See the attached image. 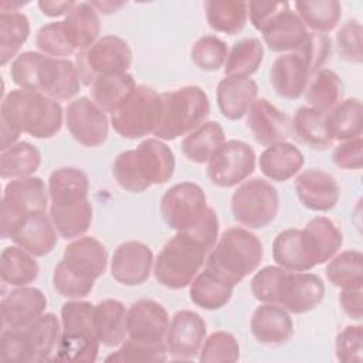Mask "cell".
Instances as JSON below:
<instances>
[{
  "label": "cell",
  "instance_id": "1f68e13d",
  "mask_svg": "<svg viewBox=\"0 0 363 363\" xmlns=\"http://www.w3.org/2000/svg\"><path fill=\"white\" fill-rule=\"evenodd\" d=\"M126 311L116 299H104L94 308V328L98 340L106 347H118L128 339Z\"/></svg>",
  "mask_w": 363,
  "mask_h": 363
},
{
  "label": "cell",
  "instance_id": "ee69618b",
  "mask_svg": "<svg viewBox=\"0 0 363 363\" xmlns=\"http://www.w3.org/2000/svg\"><path fill=\"white\" fill-rule=\"evenodd\" d=\"M28 35L30 20L24 13H0V64L3 67L16 58V54L28 40Z\"/></svg>",
  "mask_w": 363,
  "mask_h": 363
},
{
  "label": "cell",
  "instance_id": "d590c367",
  "mask_svg": "<svg viewBox=\"0 0 363 363\" xmlns=\"http://www.w3.org/2000/svg\"><path fill=\"white\" fill-rule=\"evenodd\" d=\"M189 286L190 301L206 311H216L225 306L230 302L234 289L233 285L206 268L196 275Z\"/></svg>",
  "mask_w": 363,
  "mask_h": 363
},
{
  "label": "cell",
  "instance_id": "6da1fadb",
  "mask_svg": "<svg viewBox=\"0 0 363 363\" xmlns=\"http://www.w3.org/2000/svg\"><path fill=\"white\" fill-rule=\"evenodd\" d=\"M218 240V216L208 207L201 221L187 230L177 231L160 250L155 262L156 281L167 289H183L191 284L206 264L208 252Z\"/></svg>",
  "mask_w": 363,
  "mask_h": 363
},
{
  "label": "cell",
  "instance_id": "680465c9",
  "mask_svg": "<svg viewBox=\"0 0 363 363\" xmlns=\"http://www.w3.org/2000/svg\"><path fill=\"white\" fill-rule=\"evenodd\" d=\"M362 286L342 288L339 294V305L342 311L353 320H360L363 316V302H362Z\"/></svg>",
  "mask_w": 363,
  "mask_h": 363
},
{
  "label": "cell",
  "instance_id": "836d02e7",
  "mask_svg": "<svg viewBox=\"0 0 363 363\" xmlns=\"http://www.w3.org/2000/svg\"><path fill=\"white\" fill-rule=\"evenodd\" d=\"M135 88V79L129 72H116L95 78L91 84V95L105 113H113Z\"/></svg>",
  "mask_w": 363,
  "mask_h": 363
},
{
  "label": "cell",
  "instance_id": "f35d334b",
  "mask_svg": "<svg viewBox=\"0 0 363 363\" xmlns=\"http://www.w3.org/2000/svg\"><path fill=\"white\" fill-rule=\"evenodd\" d=\"M40 274L35 257L20 248L9 245L0 255V277L4 284L11 286H27L33 284Z\"/></svg>",
  "mask_w": 363,
  "mask_h": 363
},
{
  "label": "cell",
  "instance_id": "5bb4252c",
  "mask_svg": "<svg viewBox=\"0 0 363 363\" xmlns=\"http://www.w3.org/2000/svg\"><path fill=\"white\" fill-rule=\"evenodd\" d=\"M159 115L160 94L146 85H136L129 98L111 113V125L122 138L136 140L153 135Z\"/></svg>",
  "mask_w": 363,
  "mask_h": 363
},
{
  "label": "cell",
  "instance_id": "7402d4cb",
  "mask_svg": "<svg viewBox=\"0 0 363 363\" xmlns=\"http://www.w3.org/2000/svg\"><path fill=\"white\" fill-rule=\"evenodd\" d=\"M153 262V252L149 245L140 241H125L113 251L111 275L125 286H136L149 279Z\"/></svg>",
  "mask_w": 363,
  "mask_h": 363
},
{
  "label": "cell",
  "instance_id": "bcb514c9",
  "mask_svg": "<svg viewBox=\"0 0 363 363\" xmlns=\"http://www.w3.org/2000/svg\"><path fill=\"white\" fill-rule=\"evenodd\" d=\"M328 281L337 288L363 286V255L359 250H346L328 261Z\"/></svg>",
  "mask_w": 363,
  "mask_h": 363
},
{
  "label": "cell",
  "instance_id": "816d5d0a",
  "mask_svg": "<svg viewBox=\"0 0 363 363\" xmlns=\"http://www.w3.org/2000/svg\"><path fill=\"white\" fill-rule=\"evenodd\" d=\"M227 54V44L217 35L200 37L190 50L193 64L201 71L207 72H213L224 67Z\"/></svg>",
  "mask_w": 363,
  "mask_h": 363
},
{
  "label": "cell",
  "instance_id": "7dc6e473",
  "mask_svg": "<svg viewBox=\"0 0 363 363\" xmlns=\"http://www.w3.org/2000/svg\"><path fill=\"white\" fill-rule=\"evenodd\" d=\"M272 258L275 264L284 269L294 272L311 271V267L301 251L298 228L284 230L275 237L272 242Z\"/></svg>",
  "mask_w": 363,
  "mask_h": 363
},
{
  "label": "cell",
  "instance_id": "30bf717a",
  "mask_svg": "<svg viewBox=\"0 0 363 363\" xmlns=\"http://www.w3.org/2000/svg\"><path fill=\"white\" fill-rule=\"evenodd\" d=\"M208 113V96L197 85L163 92L160 94L159 122L153 135L163 142L176 140L204 123Z\"/></svg>",
  "mask_w": 363,
  "mask_h": 363
},
{
  "label": "cell",
  "instance_id": "44dd1931",
  "mask_svg": "<svg viewBox=\"0 0 363 363\" xmlns=\"http://www.w3.org/2000/svg\"><path fill=\"white\" fill-rule=\"evenodd\" d=\"M169 313L153 299H139L126 311L128 337L142 343H163L169 329Z\"/></svg>",
  "mask_w": 363,
  "mask_h": 363
},
{
  "label": "cell",
  "instance_id": "8fae6325",
  "mask_svg": "<svg viewBox=\"0 0 363 363\" xmlns=\"http://www.w3.org/2000/svg\"><path fill=\"white\" fill-rule=\"evenodd\" d=\"M91 302L69 299L61 308V335L52 362L92 363L98 357L101 342L94 328Z\"/></svg>",
  "mask_w": 363,
  "mask_h": 363
},
{
  "label": "cell",
  "instance_id": "f1b7e54d",
  "mask_svg": "<svg viewBox=\"0 0 363 363\" xmlns=\"http://www.w3.org/2000/svg\"><path fill=\"white\" fill-rule=\"evenodd\" d=\"M311 72L303 60L295 52L279 55L269 68V81L284 99H298L306 89Z\"/></svg>",
  "mask_w": 363,
  "mask_h": 363
},
{
  "label": "cell",
  "instance_id": "c3c4849f",
  "mask_svg": "<svg viewBox=\"0 0 363 363\" xmlns=\"http://www.w3.org/2000/svg\"><path fill=\"white\" fill-rule=\"evenodd\" d=\"M35 44L43 54L54 58H65L77 52L64 20L43 26L37 31Z\"/></svg>",
  "mask_w": 363,
  "mask_h": 363
},
{
  "label": "cell",
  "instance_id": "8d00e7d4",
  "mask_svg": "<svg viewBox=\"0 0 363 363\" xmlns=\"http://www.w3.org/2000/svg\"><path fill=\"white\" fill-rule=\"evenodd\" d=\"M303 94L308 106L326 115L342 101L343 82L335 71L322 68L309 78Z\"/></svg>",
  "mask_w": 363,
  "mask_h": 363
},
{
  "label": "cell",
  "instance_id": "9a60e30c",
  "mask_svg": "<svg viewBox=\"0 0 363 363\" xmlns=\"http://www.w3.org/2000/svg\"><path fill=\"white\" fill-rule=\"evenodd\" d=\"M132 65V50L118 35H104L89 48L77 54L75 67L84 85L91 86L95 78L108 74L128 72Z\"/></svg>",
  "mask_w": 363,
  "mask_h": 363
},
{
  "label": "cell",
  "instance_id": "7c38bea8",
  "mask_svg": "<svg viewBox=\"0 0 363 363\" xmlns=\"http://www.w3.org/2000/svg\"><path fill=\"white\" fill-rule=\"evenodd\" d=\"M48 187L41 177L28 176L11 179L4 187L0 206V230L4 240H10L18 224L30 214L45 211Z\"/></svg>",
  "mask_w": 363,
  "mask_h": 363
},
{
  "label": "cell",
  "instance_id": "ab89813d",
  "mask_svg": "<svg viewBox=\"0 0 363 363\" xmlns=\"http://www.w3.org/2000/svg\"><path fill=\"white\" fill-rule=\"evenodd\" d=\"M206 18L217 33L238 34L248 20V3L235 0H207L204 1Z\"/></svg>",
  "mask_w": 363,
  "mask_h": 363
},
{
  "label": "cell",
  "instance_id": "52a82bcc",
  "mask_svg": "<svg viewBox=\"0 0 363 363\" xmlns=\"http://www.w3.org/2000/svg\"><path fill=\"white\" fill-rule=\"evenodd\" d=\"M173 150L160 139L147 138L136 149L121 152L112 166L116 183L126 191L142 193L167 183L174 174Z\"/></svg>",
  "mask_w": 363,
  "mask_h": 363
},
{
  "label": "cell",
  "instance_id": "e575fe53",
  "mask_svg": "<svg viewBox=\"0 0 363 363\" xmlns=\"http://www.w3.org/2000/svg\"><path fill=\"white\" fill-rule=\"evenodd\" d=\"M291 133L313 150H326L333 143L326 126L325 113L311 106H299L296 109L291 123Z\"/></svg>",
  "mask_w": 363,
  "mask_h": 363
},
{
  "label": "cell",
  "instance_id": "d6a6232c",
  "mask_svg": "<svg viewBox=\"0 0 363 363\" xmlns=\"http://www.w3.org/2000/svg\"><path fill=\"white\" fill-rule=\"evenodd\" d=\"M224 142L225 133L223 126L216 121H208L186 135L180 143V149L186 159L203 164L213 157Z\"/></svg>",
  "mask_w": 363,
  "mask_h": 363
},
{
  "label": "cell",
  "instance_id": "60d3db41",
  "mask_svg": "<svg viewBox=\"0 0 363 363\" xmlns=\"http://www.w3.org/2000/svg\"><path fill=\"white\" fill-rule=\"evenodd\" d=\"M64 21L77 48V54L89 48L99 38V17L96 10L88 1L75 3Z\"/></svg>",
  "mask_w": 363,
  "mask_h": 363
},
{
  "label": "cell",
  "instance_id": "94428289",
  "mask_svg": "<svg viewBox=\"0 0 363 363\" xmlns=\"http://www.w3.org/2000/svg\"><path fill=\"white\" fill-rule=\"evenodd\" d=\"M91 6L102 13V14H112L116 13L119 9H122L126 3L125 1H111V0H102V1H89Z\"/></svg>",
  "mask_w": 363,
  "mask_h": 363
},
{
  "label": "cell",
  "instance_id": "603a6c76",
  "mask_svg": "<svg viewBox=\"0 0 363 363\" xmlns=\"http://www.w3.org/2000/svg\"><path fill=\"white\" fill-rule=\"evenodd\" d=\"M265 45L274 52H295L298 51L311 31L302 23L296 11L291 10L286 1L259 30Z\"/></svg>",
  "mask_w": 363,
  "mask_h": 363
},
{
  "label": "cell",
  "instance_id": "f907efd6",
  "mask_svg": "<svg viewBox=\"0 0 363 363\" xmlns=\"http://www.w3.org/2000/svg\"><path fill=\"white\" fill-rule=\"evenodd\" d=\"M166 343H142L128 337L115 352L106 356L105 362L133 363V362H166L167 360Z\"/></svg>",
  "mask_w": 363,
  "mask_h": 363
},
{
  "label": "cell",
  "instance_id": "ac0fdd59",
  "mask_svg": "<svg viewBox=\"0 0 363 363\" xmlns=\"http://www.w3.org/2000/svg\"><path fill=\"white\" fill-rule=\"evenodd\" d=\"M65 126L75 142L86 147L102 145L109 133L106 113L89 98L72 99L65 108Z\"/></svg>",
  "mask_w": 363,
  "mask_h": 363
},
{
  "label": "cell",
  "instance_id": "b9f144b4",
  "mask_svg": "<svg viewBox=\"0 0 363 363\" xmlns=\"http://www.w3.org/2000/svg\"><path fill=\"white\" fill-rule=\"evenodd\" d=\"M295 9L306 28L325 35L337 27L342 17V4L336 0L295 1Z\"/></svg>",
  "mask_w": 363,
  "mask_h": 363
},
{
  "label": "cell",
  "instance_id": "3957f363",
  "mask_svg": "<svg viewBox=\"0 0 363 363\" xmlns=\"http://www.w3.org/2000/svg\"><path fill=\"white\" fill-rule=\"evenodd\" d=\"M50 218L64 240L82 237L92 223L89 180L78 167H58L48 177Z\"/></svg>",
  "mask_w": 363,
  "mask_h": 363
},
{
  "label": "cell",
  "instance_id": "ffe728a7",
  "mask_svg": "<svg viewBox=\"0 0 363 363\" xmlns=\"http://www.w3.org/2000/svg\"><path fill=\"white\" fill-rule=\"evenodd\" d=\"M342 244V231L328 217L318 216L299 230L301 251L311 269L335 257Z\"/></svg>",
  "mask_w": 363,
  "mask_h": 363
},
{
  "label": "cell",
  "instance_id": "484cf974",
  "mask_svg": "<svg viewBox=\"0 0 363 363\" xmlns=\"http://www.w3.org/2000/svg\"><path fill=\"white\" fill-rule=\"evenodd\" d=\"M47 308V298L35 286H16L0 302L3 328H23L40 318Z\"/></svg>",
  "mask_w": 363,
  "mask_h": 363
},
{
  "label": "cell",
  "instance_id": "4fadbf2b",
  "mask_svg": "<svg viewBox=\"0 0 363 363\" xmlns=\"http://www.w3.org/2000/svg\"><path fill=\"white\" fill-rule=\"evenodd\" d=\"M278 210L279 196L277 189L261 177L242 182L231 197L234 218L251 230H259L271 224Z\"/></svg>",
  "mask_w": 363,
  "mask_h": 363
},
{
  "label": "cell",
  "instance_id": "9f6ffc18",
  "mask_svg": "<svg viewBox=\"0 0 363 363\" xmlns=\"http://www.w3.org/2000/svg\"><path fill=\"white\" fill-rule=\"evenodd\" d=\"M335 166L345 170H360L363 166V139L362 136L340 142L333 153Z\"/></svg>",
  "mask_w": 363,
  "mask_h": 363
},
{
  "label": "cell",
  "instance_id": "e0dca14e",
  "mask_svg": "<svg viewBox=\"0 0 363 363\" xmlns=\"http://www.w3.org/2000/svg\"><path fill=\"white\" fill-rule=\"evenodd\" d=\"M255 160V152L248 143L237 139L225 140L207 162V176L217 187H234L252 174Z\"/></svg>",
  "mask_w": 363,
  "mask_h": 363
},
{
  "label": "cell",
  "instance_id": "83f0119b",
  "mask_svg": "<svg viewBox=\"0 0 363 363\" xmlns=\"http://www.w3.org/2000/svg\"><path fill=\"white\" fill-rule=\"evenodd\" d=\"M10 240L34 257L48 255L58 241V233L45 211L27 216L11 234Z\"/></svg>",
  "mask_w": 363,
  "mask_h": 363
},
{
  "label": "cell",
  "instance_id": "f5cc1de1",
  "mask_svg": "<svg viewBox=\"0 0 363 363\" xmlns=\"http://www.w3.org/2000/svg\"><path fill=\"white\" fill-rule=\"evenodd\" d=\"M336 359L342 363H360L363 359V326L347 325L335 339Z\"/></svg>",
  "mask_w": 363,
  "mask_h": 363
},
{
  "label": "cell",
  "instance_id": "5b68a950",
  "mask_svg": "<svg viewBox=\"0 0 363 363\" xmlns=\"http://www.w3.org/2000/svg\"><path fill=\"white\" fill-rule=\"evenodd\" d=\"M10 77L18 88L44 94L55 101L72 99L81 86L75 62L37 51L18 54L11 62Z\"/></svg>",
  "mask_w": 363,
  "mask_h": 363
},
{
  "label": "cell",
  "instance_id": "4dcf8cb0",
  "mask_svg": "<svg viewBox=\"0 0 363 363\" xmlns=\"http://www.w3.org/2000/svg\"><path fill=\"white\" fill-rule=\"evenodd\" d=\"M303 163V153L288 142L267 146L258 159L261 173L272 182H286L295 177Z\"/></svg>",
  "mask_w": 363,
  "mask_h": 363
},
{
  "label": "cell",
  "instance_id": "4316f807",
  "mask_svg": "<svg viewBox=\"0 0 363 363\" xmlns=\"http://www.w3.org/2000/svg\"><path fill=\"white\" fill-rule=\"evenodd\" d=\"M250 328L255 340L267 346L285 345L294 335V322L289 312L277 303L257 306Z\"/></svg>",
  "mask_w": 363,
  "mask_h": 363
},
{
  "label": "cell",
  "instance_id": "7bdbcfd3",
  "mask_svg": "<svg viewBox=\"0 0 363 363\" xmlns=\"http://www.w3.org/2000/svg\"><path fill=\"white\" fill-rule=\"evenodd\" d=\"M264 58L261 40L255 37L241 38L228 50L224 64L225 77H251L255 74Z\"/></svg>",
  "mask_w": 363,
  "mask_h": 363
},
{
  "label": "cell",
  "instance_id": "277c9868",
  "mask_svg": "<svg viewBox=\"0 0 363 363\" xmlns=\"http://www.w3.org/2000/svg\"><path fill=\"white\" fill-rule=\"evenodd\" d=\"M251 292L261 303H277L289 313L302 315L323 301L325 284L308 271L294 272L278 265H267L252 277Z\"/></svg>",
  "mask_w": 363,
  "mask_h": 363
},
{
  "label": "cell",
  "instance_id": "681fc988",
  "mask_svg": "<svg viewBox=\"0 0 363 363\" xmlns=\"http://www.w3.org/2000/svg\"><path fill=\"white\" fill-rule=\"evenodd\" d=\"M240 359V343L230 332L218 330L207 336L199 353L201 363H234Z\"/></svg>",
  "mask_w": 363,
  "mask_h": 363
},
{
  "label": "cell",
  "instance_id": "db71d44e",
  "mask_svg": "<svg viewBox=\"0 0 363 363\" xmlns=\"http://www.w3.org/2000/svg\"><path fill=\"white\" fill-rule=\"evenodd\" d=\"M363 28L357 20H347L336 34V48L339 55L349 62L360 64L363 61L362 50Z\"/></svg>",
  "mask_w": 363,
  "mask_h": 363
},
{
  "label": "cell",
  "instance_id": "ba28073f",
  "mask_svg": "<svg viewBox=\"0 0 363 363\" xmlns=\"http://www.w3.org/2000/svg\"><path fill=\"white\" fill-rule=\"evenodd\" d=\"M262 257V244L255 234L242 227H231L208 252L204 268L235 286L257 271Z\"/></svg>",
  "mask_w": 363,
  "mask_h": 363
},
{
  "label": "cell",
  "instance_id": "6f0895ef",
  "mask_svg": "<svg viewBox=\"0 0 363 363\" xmlns=\"http://www.w3.org/2000/svg\"><path fill=\"white\" fill-rule=\"evenodd\" d=\"M286 1H250L248 17L255 30H261L262 26L279 10Z\"/></svg>",
  "mask_w": 363,
  "mask_h": 363
},
{
  "label": "cell",
  "instance_id": "7a4b0ae2",
  "mask_svg": "<svg viewBox=\"0 0 363 363\" xmlns=\"http://www.w3.org/2000/svg\"><path fill=\"white\" fill-rule=\"evenodd\" d=\"M62 121L64 112L58 101L35 91L11 89L0 105L1 150L17 143L21 133L50 139L60 132Z\"/></svg>",
  "mask_w": 363,
  "mask_h": 363
},
{
  "label": "cell",
  "instance_id": "2e32d148",
  "mask_svg": "<svg viewBox=\"0 0 363 363\" xmlns=\"http://www.w3.org/2000/svg\"><path fill=\"white\" fill-rule=\"evenodd\" d=\"M208 210L204 190L191 182L169 187L160 200V214L166 225L176 231L196 227Z\"/></svg>",
  "mask_w": 363,
  "mask_h": 363
},
{
  "label": "cell",
  "instance_id": "d6986e66",
  "mask_svg": "<svg viewBox=\"0 0 363 363\" xmlns=\"http://www.w3.org/2000/svg\"><path fill=\"white\" fill-rule=\"evenodd\" d=\"M207 335L204 319L193 311H179L173 315L166 333L167 353L174 360L194 359Z\"/></svg>",
  "mask_w": 363,
  "mask_h": 363
},
{
  "label": "cell",
  "instance_id": "cb8c5ba5",
  "mask_svg": "<svg viewBox=\"0 0 363 363\" xmlns=\"http://www.w3.org/2000/svg\"><path fill=\"white\" fill-rule=\"evenodd\" d=\"M295 191L299 201L312 211L332 210L340 196V189L333 176L320 169H306L295 179Z\"/></svg>",
  "mask_w": 363,
  "mask_h": 363
},
{
  "label": "cell",
  "instance_id": "f6af8a7d",
  "mask_svg": "<svg viewBox=\"0 0 363 363\" xmlns=\"http://www.w3.org/2000/svg\"><path fill=\"white\" fill-rule=\"evenodd\" d=\"M41 164L40 150L28 142H17L0 155L1 179H20L33 176Z\"/></svg>",
  "mask_w": 363,
  "mask_h": 363
},
{
  "label": "cell",
  "instance_id": "9c48e42d",
  "mask_svg": "<svg viewBox=\"0 0 363 363\" xmlns=\"http://www.w3.org/2000/svg\"><path fill=\"white\" fill-rule=\"evenodd\" d=\"M61 335L58 318L48 312L23 328H4L0 359L18 363L52 362Z\"/></svg>",
  "mask_w": 363,
  "mask_h": 363
},
{
  "label": "cell",
  "instance_id": "8992f818",
  "mask_svg": "<svg viewBox=\"0 0 363 363\" xmlns=\"http://www.w3.org/2000/svg\"><path fill=\"white\" fill-rule=\"evenodd\" d=\"M106 267L105 245L91 235L78 237L64 248L62 259L54 268V289L67 299H82L91 294Z\"/></svg>",
  "mask_w": 363,
  "mask_h": 363
},
{
  "label": "cell",
  "instance_id": "91938a15",
  "mask_svg": "<svg viewBox=\"0 0 363 363\" xmlns=\"http://www.w3.org/2000/svg\"><path fill=\"white\" fill-rule=\"evenodd\" d=\"M77 1L72 0H65V1H55V0H41L38 1V9L44 16L48 17H61L67 16L71 9L75 6Z\"/></svg>",
  "mask_w": 363,
  "mask_h": 363
},
{
  "label": "cell",
  "instance_id": "74e56055",
  "mask_svg": "<svg viewBox=\"0 0 363 363\" xmlns=\"http://www.w3.org/2000/svg\"><path fill=\"white\" fill-rule=\"evenodd\" d=\"M363 108L359 98L340 101L332 111L325 115L329 135L333 140H347L362 136L363 132Z\"/></svg>",
  "mask_w": 363,
  "mask_h": 363
},
{
  "label": "cell",
  "instance_id": "11a10c76",
  "mask_svg": "<svg viewBox=\"0 0 363 363\" xmlns=\"http://www.w3.org/2000/svg\"><path fill=\"white\" fill-rule=\"evenodd\" d=\"M330 52H332L330 37L319 33H312V31L309 33L305 44L298 51H295V54H298L306 64L311 72V77L316 71L322 69V67L330 58Z\"/></svg>",
  "mask_w": 363,
  "mask_h": 363
},
{
  "label": "cell",
  "instance_id": "f546056e",
  "mask_svg": "<svg viewBox=\"0 0 363 363\" xmlns=\"http://www.w3.org/2000/svg\"><path fill=\"white\" fill-rule=\"evenodd\" d=\"M217 105L228 121L244 118L258 95V85L250 77H224L217 85Z\"/></svg>",
  "mask_w": 363,
  "mask_h": 363
},
{
  "label": "cell",
  "instance_id": "d4e9b609",
  "mask_svg": "<svg viewBox=\"0 0 363 363\" xmlns=\"http://www.w3.org/2000/svg\"><path fill=\"white\" fill-rule=\"evenodd\" d=\"M245 116L248 129L257 143L262 146L286 142L291 136L288 116L268 99H255Z\"/></svg>",
  "mask_w": 363,
  "mask_h": 363
}]
</instances>
